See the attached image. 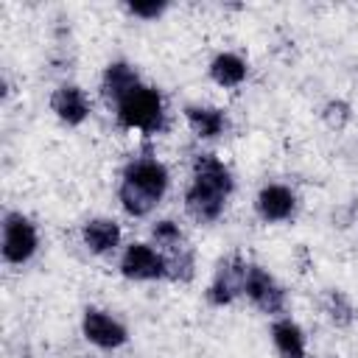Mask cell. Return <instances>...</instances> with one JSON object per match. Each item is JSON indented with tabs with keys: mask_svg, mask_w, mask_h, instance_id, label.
Listing matches in <instances>:
<instances>
[{
	"mask_svg": "<svg viewBox=\"0 0 358 358\" xmlns=\"http://www.w3.org/2000/svg\"><path fill=\"white\" fill-rule=\"evenodd\" d=\"M50 106H53L56 117L64 120V123H70V126L84 123L87 115H90V101H87L84 90L76 87V84H64V87H59V90L53 92V98H50Z\"/></svg>",
	"mask_w": 358,
	"mask_h": 358,
	"instance_id": "9c48e42d",
	"label": "cell"
},
{
	"mask_svg": "<svg viewBox=\"0 0 358 358\" xmlns=\"http://www.w3.org/2000/svg\"><path fill=\"white\" fill-rule=\"evenodd\" d=\"M210 76L221 87H238L246 78V62L235 53H218L210 64Z\"/></svg>",
	"mask_w": 358,
	"mask_h": 358,
	"instance_id": "9a60e30c",
	"label": "cell"
},
{
	"mask_svg": "<svg viewBox=\"0 0 358 358\" xmlns=\"http://www.w3.org/2000/svg\"><path fill=\"white\" fill-rule=\"evenodd\" d=\"M296 207V196L285 185H266L257 193V213L263 221H285Z\"/></svg>",
	"mask_w": 358,
	"mask_h": 358,
	"instance_id": "30bf717a",
	"label": "cell"
},
{
	"mask_svg": "<svg viewBox=\"0 0 358 358\" xmlns=\"http://www.w3.org/2000/svg\"><path fill=\"white\" fill-rule=\"evenodd\" d=\"M81 330H84V338L101 350H115V347L126 344V338H129L126 327L115 316H109L106 310H98V308H87Z\"/></svg>",
	"mask_w": 358,
	"mask_h": 358,
	"instance_id": "52a82bcc",
	"label": "cell"
},
{
	"mask_svg": "<svg viewBox=\"0 0 358 358\" xmlns=\"http://www.w3.org/2000/svg\"><path fill=\"white\" fill-rule=\"evenodd\" d=\"M129 11H131L134 17L154 20V17H159V14L165 11V3H157V0H151V3H129Z\"/></svg>",
	"mask_w": 358,
	"mask_h": 358,
	"instance_id": "e0dca14e",
	"label": "cell"
},
{
	"mask_svg": "<svg viewBox=\"0 0 358 358\" xmlns=\"http://www.w3.org/2000/svg\"><path fill=\"white\" fill-rule=\"evenodd\" d=\"M165 190H168L165 165L151 159V157H143V159H134V162L126 165L117 196H120V204L129 215L143 218L159 204Z\"/></svg>",
	"mask_w": 358,
	"mask_h": 358,
	"instance_id": "7a4b0ae2",
	"label": "cell"
},
{
	"mask_svg": "<svg viewBox=\"0 0 358 358\" xmlns=\"http://www.w3.org/2000/svg\"><path fill=\"white\" fill-rule=\"evenodd\" d=\"M232 185V173L221 159H215L213 154H199L193 162V185L185 193L187 213L201 224L215 221L224 213Z\"/></svg>",
	"mask_w": 358,
	"mask_h": 358,
	"instance_id": "6da1fadb",
	"label": "cell"
},
{
	"mask_svg": "<svg viewBox=\"0 0 358 358\" xmlns=\"http://www.w3.org/2000/svg\"><path fill=\"white\" fill-rule=\"evenodd\" d=\"M120 271L129 280H159L168 277V257L151 249L148 243H131L123 252Z\"/></svg>",
	"mask_w": 358,
	"mask_h": 358,
	"instance_id": "5b68a950",
	"label": "cell"
},
{
	"mask_svg": "<svg viewBox=\"0 0 358 358\" xmlns=\"http://www.w3.org/2000/svg\"><path fill=\"white\" fill-rule=\"evenodd\" d=\"M154 238H157V243L159 246H165V249H179V243H182V232H179V227L173 224V221H159L157 227H154Z\"/></svg>",
	"mask_w": 358,
	"mask_h": 358,
	"instance_id": "2e32d148",
	"label": "cell"
},
{
	"mask_svg": "<svg viewBox=\"0 0 358 358\" xmlns=\"http://www.w3.org/2000/svg\"><path fill=\"white\" fill-rule=\"evenodd\" d=\"M36 246H39V238L34 224L20 213H8L3 224V257L14 266H22L25 260H31Z\"/></svg>",
	"mask_w": 358,
	"mask_h": 358,
	"instance_id": "277c9868",
	"label": "cell"
},
{
	"mask_svg": "<svg viewBox=\"0 0 358 358\" xmlns=\"http://www.w3.org/2000/svg\"><path fill=\"white\" fill-rule=\"evenodd\" d=\"M185 115H187L190 129H193L199 137H204V140H213V137H218V134L227 129V117H224V112L215 109V106H187Z\"/></svg>",
	"mask_w": 358,
	"mask_h": 358,
	"instance_id": "5bb4252c",
	"label": "cell"
},
{
	"mask_svg": "<svg viewBox=\"0 0 358 358\" xmlns=\"http://www.w3.org/2000/svg\"><path fill=\"white\" fill-rule=\"evenodd\" d=\"M243 294L263 310V313H280L285 308V291L277 285V280L260 268V266H249L246 268V280H243Z\"/></svg>",
	"mask_w": 358,
	"mask_h": 358,
	"instance_id": "8992f818",
	"label": "cell"
},
{
	"mask_svg": "<svg viewBox=\"0 0 358 358\" xmlns=\"http://www.w3.org/2000/svg\"><path fill=\"white\" fill-rule=\"evenodd\" d=\"M246 263H241V257H229L218 266L213 282H210V291H207V299L213 305H229L241 291H243V280H246Z\"/></svg>",
	"mask_w": 358,
	"mask_h": 358,
	"instance_id": "ba28073f",
	"label": "cell"
},
{
	"mask_svg": "<svg viewBox=\"0 0 358 358\" xmlns=\"http://www.w3.org/2000/svg\"><path fill=\"white\" fill-rule=\"evenodd\" d=\"M81 238H84V246L90 252L106 255V252H112L120 243V227L112 218H92V221L84 224Z\"/></svg>",
	"mask_w": 358,
	"mask_h": 358,
	"instance_id": "8fae6325",
	"label": "cell"
},
{
	"mask_svg": "<svg viewBox=\"0 0 358 358\" xmlns=\"http://www.w3.org/2000/svg\"><path fill=\"white\" fill-rule=\"evenodd\" d=\"M271 338H274V347H277L280 358H305V336H302L296 322H291V319L274 322Z\"/></svg>",
	"mask_w": 358,
	"mask_h": 358,
	"instance_id": "4fadbf2b",
	"label": "cell"
},
{
	"mask_svg": "<svg viewBox=\"0 0 358 358\" xmlns=\"http://www.w3.org/2000/svg\"><path fill=\"white\" fill-rule=\"evenodd\" d=\"M140 81H137V73H134V67L131 64H126V62H112L109 67H106V73H103V95L109 98V101H120V98H126L134 87H137Z\"/></svg>",
	"mask_w": 358,
	"mask_h": 358,
	"instance_id": "7c38bea8",
	"label": "cell"
},
{
	"mask_svg": "<svg viewBox=\"0 0 358 358\" xmlns=\"http://www.w3.org/2000/svg\"><path fill=\"white\" fill-rule=\"evenodd\" d=\"M115 106H117V120L126 129H137V131H145V134L157 131L162 126V117H165L159 92L151 90V87H143V84H137Z\"/></svg>",
	"mask_w": 358,
	"mask_h": 358,
	"instance_id": "3957f363",
	"label": "cell"
}]
</instances>
